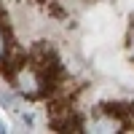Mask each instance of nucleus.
Masks as SVG:
<instances>
[{
  "instance_id": "obj_1",
  "label": "nucleus",
  "mask_w": 134,
  "mask_h": 134,
  "mask_svg": "<svg viewBox=\"0 0 134 134\" xmlns=\"http://www.w3.org/2000/svg\"><path fill=\"white\" fill-rule=\"evenodd\" d=\"M16 88L24 97H38L40 94V78L35 70H30V67H21L16 72Z\"/></svg>"
},
{
  "instance_id": "obj_2",
  "label": "nucleus",
  "mask_w": 134,
  "mask_h": 134,
  "mask_svg": "<svg viewBox=\"0 0 134 134\" xmlns=\"http://www.w3.org/2000/svg\"><path fill=\"white\" fill-rule=\"evenodd\" d=\"M88 131H121V121L113 115H99L88 121Z\"/></svg>"
},
{
  "instance_id": "obj_3",
  "label": "nucleus",
  "mask_w": 134,
  "mask_h": 134,
  "mask_svg": "<svg viewBox=\"0 0 134 134\" xmlns=\"http://www.w3.org/2000/svg\"><path fill=\"white\" fill-rule=\"evenodd\" d=\"M5 51H8V43H5V35H3V30H0V62L5 59Z\"/></svg>"
},
{
  "instance_id": "obj_4",
  "label": "nucleus",
  "mask_w": 134,
  "mask_h": 134,
  "mask_svg": "<svg viewBox=\"0 0 134 134\" xmlns=\"http://www.w3.org/2000/svg\"><path fill=\"white\" fill-rule=\"evenodd\" d=\"M0 131H5V126H3V124H0Z\"/></svg>"
}]
</instances>
